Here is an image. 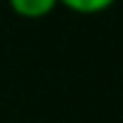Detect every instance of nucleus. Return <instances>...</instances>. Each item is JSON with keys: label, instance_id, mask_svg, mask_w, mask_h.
I'll return each instance as SVG.
<instances>
[{"label": "nucleus", "instance_id": "obj_1", "mask_svg": "<svg viewBox=\"0 0 123 123\" xmlns=\"http://www.w3.org/2000/svg\"><path fill=\"white\" fill-rule=\"evenodd\" d=\"M8 5L15 15L25 20H40L58 8V0H8Z\"/></svg>", "mask_w": 123, "mask_h": 123}, {"label": "nucleus", "instance_id": "obj_2", "mask_svg": "<svg viewBox=\"0 0 123 123\" xmlns=\"http://www.w3.org/2000/svg\"><path fill=\"white\" fill-rule=\"evenodd\" d=\"M118 0H58V5L68 8L70 13H78V15H98V13H105L111 10Z\"/></svg>", "mask_w": 123, "mask_h": 123}]
</instances>
